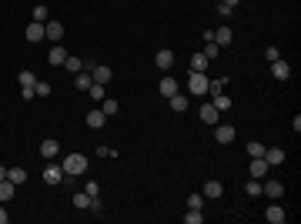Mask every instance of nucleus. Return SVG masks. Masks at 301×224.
Instances as JSON below:
<instances>
[{
  "mask_svg": "<svg viewBox=\"0 0 301 224\" xmlns=\"http://www.w3.org/2000/svg\"><path fill=\"white\" fill-rule=\"evenodd\" d=\"M91 84H94L91 71H80V74H74V87H77L80 94H87V91H91Z\"/></svg>",
  "mask_w": 301,
  "mask_h": 224,
  "instance_id": "18",
  "label": "nucleus"
},
{
  "mask_svg": "<svg viewBox=\"0 0 301 224\" xmlns=\"http://www.w3.org/2000/svg\"><path fill=\"white\" fill-rule=\"evenodd\" d=\"M20 94H24V100H34L37 94H34V87H20Z\"/></svg>",
  "mask_w": 301,
  "mask_h": 224,
  "instance_id": "44",
  "label": "nucleus"
},
{
  "mask_svg": "<svg viewBox=\"0 0 301 224\" xmlns=\"http://www.w3.org/2000/svg\"><path fill=\"white\" fill-rule=\"evenodd\" d=\"M64 60H67V50H64L60 44H54L50 54H47V64H50V67H64Z\"/></svg>",
  "mask_w": 301,
  "mask_h": 224,
  "instance_id": "15",
  "label": "nucleus"
},
{
  "mask_svg": "<svg viewBox=\"0 0 301 224\" xmlns=\"http://www.w3.org/2000/svg\"><path fill=\"white\" fill-rule=\"evenodd\" d=\"M188 207H194V211H201V207H204V194H201V191H194V194H188Z\"/></svg>",
  "mask_w": 301,
  "mask_h": 224,
  "instance_id": "33",
  "label": "nucleus"
},
{
  "mask_svg": "<svg viewBox=\"0 0 301 224\" xmlns=\"http://www.w3.org/2000/svg\"><path fill=\"white\" fill-rule=\"evenodd\" d=\"M84 121H87V127H91V131H100V127L107 124V114L100 111V107H91V111H87V117H84Z\"/></svg>",
  "mask_w": 301,
  "mask_h": 224,
  "instance_id": "6",
  "label": "nucleus"
},
{
  "mask_svg": "<svg viewBox=\"0 0 301 224\" xmlns=\"http://www.w3.org/2000/svg\"><path fill=\"white\" fill-rule=\"evenodd\" d=\"M271 77H275V80H288V77H291V64L278 57V60L271 64Z\"/></svg>",
  "mask_w": 301,
  "mask_h": 224,
  "instance_id": "12",
  "label": "nucleus"
},
{
  "mask_svg": "<svg viewBox=\"0 0 301 224\" xmlns=\"http://www.w3.org/2000/svg\"><path fill=\"white\" fill-rule=\"evenodd\" d=\"M264 161H268V168H278V164H284V150L281 148H264Z\"/></svg>",
  "mask_w": 301,
  "mask_h": 224,
  "instance_id": "16",
  "label": "nucleus"
},
{
  "mask_svg": "<svg viewBox=\"0 0 301 224\" xmlns=\"http://www.w3.org/2000/svg\"><path fill=\"white\" fill-rule=\"evenodd\" d=\"M201 54H204L207 60H214V57L221 54V47H218V44H214V40H211V44H207V47H204V50H201Z\"/></svg>",
  "mask_w": 301,
  "mask_h": 224,
  "instance_id": "39",
  "label": "nucleus"
},
{
  "mask_svg": "<svg viewBox=\"0 0 301 224\" xmlns=\"http://www.w3.org/2000/svg\"><path fill=\"white\" fill-rule=\"evenodd\" d=\"M248 157H264V144L261 141H248Z\"/></svg>",
  "mask_w": 301,
  "mask_h": 224,
  "instance_id": "32",
  "label": "nucleus"
},
{
  "mask_svg": "<svg viewBox=\"0 0 301 224\" xmlns=\"http://www.w3.org/2000/svg\"><path fill=\"white\" fill-rule=\"evenodd\" d=\"M91 211H94V214H104V204H100V194H97L94 201H91Z\"/></svg>",
  "mask_w": 301,
  "mask_h": 224,
  "instance_id": "43",
  "label": "nucleus"
},
{
  "mask_svg": "<svg viewBox=\"0 0 301 224\" xmlns=\"http://www.w3.org/2000/svg\"><path fill=\"white\" fill-rule=\"evenodd\" d=\"M214 107H218L221 114L231 111V97H227V94H218V97H214Z\"/></svg>",
  "mask_w": 301,
  "mask_h": 224,
  "instance_id": "35",
  "label": "nucleus"
},
{
  "mask_svg": "<svg viewBox=\"0 0 301 224\" xmlns=\"http://www.w3.org/2000/svg\"><path fill=\"white\" fill-rule=\"evenodd\" d=\"M221 3H227V7H238V3H241V0H221Z\"/></svg>",
  "mask_w": 301,
  "mask_h": 224,
  "instance_id": "46",
  "label": "nucleus"
},
{
  "mask_svg": "<svg viewBox=\"0 0 301 224\" xmlns=\"http://www.w3.org/2000/svg\"><path fill=\"white\" fill-rule=\"evenodd\" d=\"M204 221V214L201 211H194V207H188V214H184V224H201Z\"/></svg>",
  "mask_w": 301,
  "mask_h": 224,
  "instance_id": "37",
  "label": "nucleus"
},
{
  "mask_svg": "<svg viewBox=\"0 0 301 224\" xmlns=\"http://www.w3.org/2000/svg\"><path fill=\"white\" fill-rule=\"evenodd\" d=\"M201 194H204V201H218V198L225 194V184H221V181H207V184L201 187Z\"/></svg>",
  "mask_w": 301,
  "mask_h": 224,
  "instance_id": "11",
  "label": "nucleus"
},
{
  "mask_svg": "<svg viewBox=\"0 0 301 224\" xmlns=\"http://www.w3.org/2000/svg\"><path fill=\"white\" fill-rule=\"evenodd\" d=\"M64 177H67V174H64V168H60V164H54V161H50V164L44 168V184L57 187L60 181H64Z\"/></svg>",
  "mask_w": 301,
  "mask_h": 224,
  "instance_id": "4",
  "label": "nucleus"
},
{
  "mask_svg": "<svg viewBox=\"0 0 301 224\" xmlns=\"http://www.w3.org/2000/svg\"><path fill=\"white\" fill-rule=\"evenodd\" d=\"M154 67H157V71H164V74H168L171 67H174V54H171V50H164V47H161V50H157V54H154Z\"/></svg>",
  "mask_w": 301,
  "mask_h": 224,
  "instance_id": "10",
  "label": "nucleus"
},
{
  "mask_svg": "<svg viewBox=\"0 0 301 224\" xmlns=\"http://www.w3.org/2000/svg\"><path fill=\"white\" fill-rule=\"evenodd\" d=\"M225 84H227V77H221V80H207V94H211V97L225 94Z\"/></svg>",
  "mask_w": 301,
  "mask_h": 224,
  "instance_id": "29",
  "label": "nucleus"
},
{
  "mask_svg": "<svg viewBox=\"0 0 301 224\" xmlns=\"http://www.w3.org/2000/svg\"><path fill=\"white\" fill-rule=\"evenodd\" d=\"M64 67H67L71 74H80V71H84V60H80V57H74V54H67V60H64Z\"/></svg>",
  "mask_w": 301,
  "mask_h": 224,
  "instance_id": "26",
  "label": "nucleus"
},
{
  "mask_svg": "<svg viewBox=\"0 0 301 224\" xmlns=\"http://www.w3.org/2000/svg\"><path fill=\"white\" fill-rule=\"evenodd\" d=\"M248 174H251V177H258V181H264V177H268V161H264V157H251Z\"/></svg>",
  "mask_w": 301,
  "mask_h": 224,
  "instance_id": "13",
  "label": "nucleus"
},
{
  "mask_svg": "<svg viewBox=\"0 0 301 224\" xmlns=\"http://www.w3.org/2000/svg\"><path fill=\"white\" fill-rule=\"evenodd\" d=\"M245 191H248V194H251V198H258V194H261V181H258V177H248Z\"/></svg>",
  "mask_w": 301,
  "mask_h": 224,
  "instance_id": "36",
  "label": "nucleus"
},
{
  "mask_svg": "<svg viewBox=\"0 0 301 224\" xmlns=\"http://www.w3.org/2000/svg\"><path fill=\"white\" fill-rule=\"evenodd\" d=\"M207 80H211V77H207L204 71H191V77H188V94H194V97H204V94H207Z\"/></svg>",
  "mask_w": 301,
  "mask_h": 224,
  "instance_id": "2",
  "label": "nucleus"
},
{
  "mask_svg": "<svg viewBox=\"0 0 301 224\" xmlns=\"http://www.w3.org/2000/svg\"><path fill=\"white\" fill-rule=\"evenodd\" d=\"M34 94H37V97H50V84H47V80H37V84H34Z\"/></svg>",
  "mask_w": 301,
  "mask_h": 224,
  "instance_id": "38",
  "label": "nucleus"
},
{
  "mask_svg": "<svg viewBox=\"0 0 301 224\" xmlns=\"http://www.w3.org/2000/svg\"><path fill=\"white\" fill-rule=\"evenodd\" d=\"M168 100H171V111H177V114H181V111H188V97H184L181 91H177V94H171Z\"/></svg>",
  "mask_w": 301,
  "mask_h": 224,
  "instance_id": "24",
  "label": "nucleus"
},
{
  "mask_svg": "<svg viewBox=\"0 0 301 224\" xmlns=\"http://www.w3.org/2000/svg\"><path fill=\"white\" fill-rule=\"evenodd\" d=\"M198 114H201V121H204V124H211V127H214V124H218V117H221V111H218L214 104H204Z\"/></svg>",
  "mask_w": 301,
  "mask_h": 224,
  "instance_id": "20",
  "label": "nucleus"
},
{
  "mask_svg": "<svg viewBox=\"0 0 301 224\" xmlns=\"http://www.w3.org/2000/svg\"><path fill=\"white\" fill-rule=\"evenodd\" d=\"M60 168L67 177H80V174H87V157L84 154H67L64 161H60Z\"/></svg>",
  "mask_w": 301,
  "mask_h": 224,
  "instance_id": "1",
  "label": "nucleus"
},
{
  "mask_svg": "<svg viewBox=\"0 0 301 224\" xmlns=\"http://www.w3.org/2000/svg\"><path fill=\"white\" fill-rule=\"evenodd\" d=\"M231 10H234V7H227V3H218V17H231Z\"/></svg>",
  "mask_w": 301,
  "mask_h": 224,
  "instance_id": "42",
  "label": "nucleus"
},
{
  "mask_svg": "<svg viewBox=\"0 0 301 224\" xmlns=\"http://www.w3.org/2000/svg\"><path fill=\"white\" fill-rule=\"evenodd\" d=\"M207 64H211V60H207L204 54H194V57H191V71H207Z\"/></svg>",
  "mask_w": 301,
  "mask_h": 224,
  "instance_id": "31",
  "label": "nucleus"
},
{
  "mask_svg": "<svg viewBox=\"0 0 301 224\" xmlns=\"http://www.w3.org/2000/svg\"><path fill=\"white\" fill-rule=\"evenodd\" d=\"M44 37H47V34H44V24L30 20V24H27V40H30V44H40Z\"/></svg>",
  "mask_w": 301,
  "mask_h": 224,
  "instance_id": "17",
  "label": "nucleus"
},
{
  "mask_svg": "<svg viewBox=\"0 0 301 224\" xmlns=\"http://www.w3.org/2000/svg\"><path fill=\"white\" fill-rule=\"evenodd\" d=\"M261 194H268L271 201H281V194H284V184L278 181V177H264V181H261Z\"/></svg>",
  "mask_w": 301,
  "mask_h": 224,
  "instance_id": "3",
  "label": "nucleus"
},
{
  "mask_svg": "<svg viewBox=\"0 0 301 224\" xmlns=\"http://www.w3.org/2000/svg\"><path fill=\"white\" fill-rule=\"evenodd\" d=\"M171 94H177V80L171 74H164L161 77V97H171Z\"/></svg>",
  "mask_w": 301,
  "mask_h": 224,
  "instance_id": "22",
  "label": "nucleus"
},
{
  "mask_svg": "<svg viewBox=\"0 0 301 224\" xmlns=\"http://www.w3.org/2000/svg\"><path fill=\"white\" fill-rule=\"evenodd\" d=\"M234 137H238V131H234L231 124H214V141H218V144H231Z\"/></svg>",
  "mask_w": 301,
  "mask_h": 224,
  "instance_id": "7",
  "label": "nucleus"
},
{
  "mask_svg": "<svg viewBox=\"0 0 301 224\" xmlns=\"http://www.w3.org/2000/svg\"><path fill=\"white\" fill-rule=\"evenodd\" d=\"M91 201H94V198H91L87 191H77L74 194V207L77 211H91Z\"/></svg>",
  "mask_w": 301,
  "mask_h": 224,
  "instance_id": "23",
  "label": "nucleus"
},
{
  "mask_svg": "<svg viewBox=\"0 0 301 224\" xmlns=\"http://www.w3.org/2000/svg\"><path fill=\"white\" fill-rule=\"evenodd\" d=\"M7 221H10V214H7V207L0 204V224H7Z\"/></svg>",
  "mask_w": 301,
  "mask_h": 224,
  "instance_id": "45",
  "label": "nucleus"
},
{
  "mask_svg": "<svg viewBox=\"0 0 301 224\" xmlns=\"http://www.w3.org/2000/svg\"><path fill=\"white\" fill-rule=\"evenodd\" d=\"M84 191H87L91 198H97V194H100V184H97V181H87V184H84Z\"/></svg>",
  "mask_w": 301,
  "mask_h": 224,
  "instance_id": "41",
  "label": "nucleus"
},
{
  "mask_svg": "<svg viewBox=\"0 0 301 224\" xmlns=\"http://www.w3.org/2000/svg\"><path fill=\"white\" fill-rule=\"evenodd\" d=\"M284 218H288V211H284L278 201L268 204V211H264V221H268V224H284Z\"/></svg>",
  "mask_w": 301,
  "mask_h": 224,
  "instance_id": "8",
  "label": "nucleus"
},
{
  "mask_svg": "<svg viewBox=\"0 0 301 224\" xmlns=\"http://www.w3.org/2000/svg\"><path fill=\"white\" fill-rule=\"evenodd\" d=\"M278 57H281V50H278V47H268V50H264V60H268V64H275Z\"/></svg>",
  "mask_w": 301,
  "mask_h": 224,
  "instance_id": "40",
  "label": "nucleus"
},
{
  "mask_svg": "<svg viewBox=\"0 0 301 224\" xmlns=\"http://www.w3.org/2000/svg\"><path fill=\"white\" fill-rule=\"evenodd\" d=\"M87 97H91L94 104H100V100L107 97V91H104V84H91V91H87Z\"/></svg>",
  "mask_w": 301,
  "mask_h": 224,
  "instance_id": "28",
  "label": "nucleus"
},
{
  "mask_svg": "<svg viewBox=\"0 0 301 224\" xmlns=\"http://www.w3.org/2000/svg\"><path fill=\"white\" fill-rule=\"evenodd\" d=\"M91 77H94V84H104V87H107V84L114 80V71L104 67V64H94V67H91Z\"/></svg>",
  "mask_w": 301,
  "mask_h": 224,
  "instance_id": "9",
  "label": "nucleus"
},
{
  "mask_svg": "<svg viewBox=\"0 0 301 224\" xmlns=\"http://www.w3.org/2000/svg\"><path fill=\"white\" fill-rule=\"evenodd\" d=\"M34 20H37V24H47V20H50V10H47L44 3H37V7H34Z\"/></svg>",
  "mask_w": 301,
  "mask_h": 224,
  "instance_id": "34",
  "label": "nucleus"
},
{
  "mask_svg": "<svg viewBox=\"0 0 301 224\" xmlns=\"http://www.w3.org/2000/svg\"><path fill=\"white\" fill-rule=\"evenodd\" d=\"M44 34H47L50 44H60V40H64V24H60V20H47V24H44Z\"/></svg>",
  "mask_w": 301,
  "mask_h": 224,
  "instance_id": "5",
  "label": "nucleus"
},
{
  "mask_svg": "<svg viewBox=\"0 0 301 224\" xmlns=\"http://www.w3.org/2000/svg\"><path fill=\"white\" fill-rule=\"evenodd\" d=\"M14 194H17V184H14L10 177H3V181H0V204H7Z\"/></svg>",
  "mask_w": 301,
  "mask_h": 224,
  "instance_id": "19",
  "label": "nucleus"
},
{
  "mask_svg": "<svg viewBox=\"0 0 301 224\" xmlns=\"http://www.w3.org/2000/svg\"><path fill=\"white\" fill-rule=\"evenodd\" d=\"M17 80H20V87H34V84H37L34 71H20V74H17Z\"/></svg>",
  "mask_w": 301,
  "mask_h": 224,
  "instance_id": "30",
  "label": "nucleus"
},
{
  "mask_svg": "<svg viewBox=\"0 0 301 224\" xmlns=\"http://www.w3.org/2000/svg\"><path fill=\"white\" fill-rule=\"evenodd\" d=\"M231 40H234V34H231V27H218V30H214V44H218V47H227Z\"/></svg>",
  "mask_w": 301,
  "mask_h": 224,
  "instance_id": "21",
  "label": "nucleus"
},
{
  "mask_svg": "<svg viewBox=\"0 0 301 224\" xmlns=\"http://www.w3.org/2000/svg\"><path fill=\"white\" fill-rule=\"evenodd\" d=\"M40 157H47V161H54V157H60V144H57L54 137H47V141L40 144Z\"/></svg>",
  "mask_w": 301,
  "mask_h": 224,
  "instance_id": "14",
  "label": "nucleus"
},
{
  "mask_svg": "<svg viewBox=\"0 0 301 224\" xmlns=\"http://www.w3.org/2000/svg\"><path fill=\"white\" fill-rule=\"evenodd\" d=\"M7 177H10V181L20 187L24 181H27V171H24V168H7Z\"/></svg>",
  "mask_w": 301,
  "mask_h": 224,
  "instance_id": "27",
  "label": "nucleus"
},
{
  "mask_svg": "<svg viewBox=\"0 0 301 224\" xmlns=\"http://www.w3.org/2000/svg\"><path fill=\"white\" fill-rule=\"evenodd\" d=\"M3 177H7V168H3V164H0V181H3Z\"/></svg>",
  "mask_w": 301,
  "mask_h": 224,
  "instance_id": "47",
  "label": "nucleus"
},
{
  "mask_svg": "<svg viewBox=\"0 0 301 224\" xmlns=\"http://www.w3.org/2000/svg\"><path fill=\"white\" fill-rule=\"evenodd\" d=\"M97 107H100V111L107 114V117H114V114L121 111V104H117V100H114V97H104V100H100V104H97Z\"/></svg>",
  "mask_w": 301,
  "mask_h": 224,
  "instance_id": "25",
  "label": "nucleus"
}]
</instances>
